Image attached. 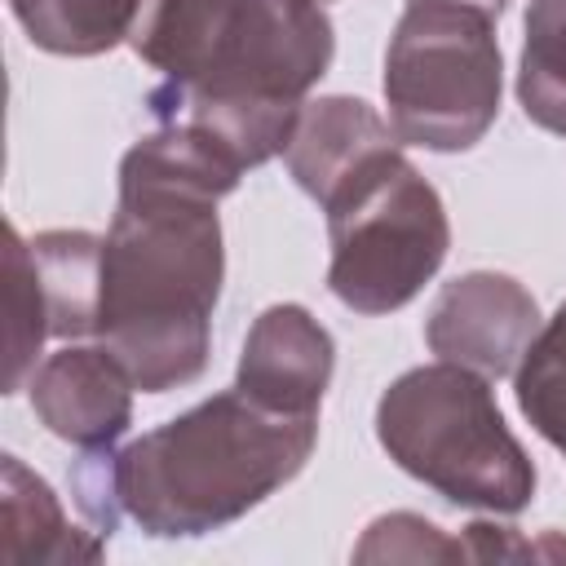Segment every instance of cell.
<instances>
[{
	"mask_svg": "<svg viewBox=\"0 0 566 566\" xmlns=\"http://www.w3.org/2000/svg\"><path fill=\"white\" fill-rule=\"evenodd\" d=\"M380 88L402 146L433 155L478 146L504 93L495 18L451 0H411L389 35Z\"/></svg>",
	"mask_w": 566,
	"mask_h": 566,
	"instance_id": "obj_6",
	"label": "cell"
},
{
	"mask_svg": "<svg viewBox=\"0 0 566 566\" xmlns=\"http://www.w3.org/2000/svg\"><path fill=\"white\" fill-rule=\"evenodd\" d=\"M513 394L531 429L566 455V301L526 345L513 371Z\"/></svg>",
	"mask_w": 566,
	"mask_h": 566,
	"instance_id": "obj_17",
	"label": "cell"
},
{
	"mask_svg": "<svg viewBox=\"0 0 566 566\" xmlns=\"http://www.w3.org/2000/svg\"><path fill=\"white\" fill-rule=\"evenodd\" d=\"M4 301H9V327H4V394H18L35 376V358L44 340L53 336L49 327V301L44 283L31 256V239H22L9 226V248H4Z\"/></svg>",
	"mask_w": 566,
	"mask_h": 566,
	"instance_id": "obj_16",
	"label": "cell"
},
{
	"mask_svg": "<svg viewBox=\"0 0 566 566\" xmlns=\"http://www.w3.org/2000/svg\"><path fill=\"white\" fill-rule=\"evenodd\" d=\"M376 438L402 473L460 509L513 517L535 495V464L504 424L491 380L460 363L402 371L376 402Z\"/></svg>",
	"mask_w": 566,
	"mask_h": 566,
	"instance_id": "obj_4",
	"label": "cell"
},
{
	"mask_svg": "<svg viewBox=\"0 0 566 566\" xmlns=\"http://www.w3.org/2000/svg\"><path fill=\"white\" fill-rule=\"evenodd\" d=\"M243 164L195 124H159L119 159V203L102 234L97 336L142 394L195 385L212 354L226 248L217 203Z\"/></svg>",
	"mask_w": 566,
	"mask_h": 566,
	"instance_id": "obj_1",
	"label": "cell"
},
{
	"mask_svg": "<svg viewBox=\"0 0 566 566\" xmlns=\"http://www.w3.org/2000/svg\"><path fill=\"white\" fill-rule=\"evenodd\" d=\"M31 256L49 301V327L57 340L97 336L102 305V234L88 230H40Z\"/></svg>",
	"mask_w": 566,
	"mask_h": 566,
	"instance_id": "obj_13",
	"label": "cell"
},
{
	"mask_svg": "<svg viewBox=\"0 0 566 566\" xmlns=\"http://www.w3.org/2000/svg\"><path fill=\"white\" fill-rule=\"evenodd\" d=\"M522 31L517 102L531 124L566 137V0H531Z\"/></svg>",
	"mask_w": 566,
	"mask_h": 566,
	"instance_id": "obj_15",
	"label": "cell"
},
{
	"mask_svg": "<svg viewBox=\"0 0 566 566\" xmlns=\"http://www.w3.org/2000/svg\"><path fill=\"white\" fill-rule=\"evenodd\" d=\"M234 4L239 0H137L124 44L159 75V84H186L203 66Z\"/></svg>",
	"mask_w": 566,
	"mask_h": 566,
	"instance_id": "obj_12",
	"label": "cell"
},
{
	"mask_svg": "<svg viewBox=\"0 0 566 566\" xmlns=\"http://www.w3.org/2000/svg\"><path fill=\"white\" fill-rule=\"evenodd\" d=\"M332 367H336L332 332L305 305L279 301L252 318L243 336L234 389L283 416H318L323 394L332 385Z\"/></svg>",
	"mask_w": 566,
	"mask_h": 566,
	"instance_id": "obj_9",
	"label": "cell"
},
{
	"mask_svg": "<svg viewBox=\"0 0 566 566\" xmlns=\"http://www.w3.org/2000/svg\"><path fill=\"white\" fill-rule=\"evenodd\" d=\"M0 553L4 562H97L106 539L75 526L53 486L18 455H0Z\"/></svg>",
	"mask_w": 566,
	"mask_h": 566,
	"instance_id": "obj_11",
	"label": "cell"
},
{
	"mask_svg": "<svg viewBox=\"0 0 566 566\" xmlns=\"http://www.w3.org/2000/svg\"><path fill=\"white\" fill-rule=\"evenodd\" d=\"M455 557H464L460 539H447L442 526L416 513H385L354 544V562H455Z\"/></svg>",
	"mask_w": 566,
	"mask_h": 566,
	"instance_id": "obj_18",
	"label": "cell"
},
{
	"mask_svg": "<svg viewBox=\"0 0 566 566\" xmlns=\"http://www.w3.org/2000/svg\"><path fill=\"white\" fill-rule=\"evenodd\" d=\"M27 40L57 57H97L128 40L137 0H9Z\"/></svg>",
	"mask_w": 566,
	"mask_h": 566,
	"instance_id": "obj_14",
	"label": "cell"
},
{
	"mask_svg": "<svg viewBox=\"0 0 566 566\" xmlns=\"http://www.w3.org/2000/svg\"><path fill=\"white\" fill-rule=\"evenodd\" d=\"M327 212V287L354 314H394L442 270L451 221L429 177L398 150H376L323 203Z\"/></svg>",
	"mask_w": 566,
	"mask_h": 566,
	"instance_id": "obj_5",
	"label": "cell"
},
{
	"mask_svg": "<svg viewBox=\"0 0 566 566\" xmlns=\"http://www.w3.org/2000/svg\"><path fill=\"white\" fill-rule=\"evenodd\" d=\"M539 327V301L526 283L500 270H469L442 283V292L433 296V310L424 318V345L447 363L500 380L517 371Z\"/></svg>",
	"mask_w": 566,
	"mask_h": 566,
	"instance_id": "obj_7",
	"label": "cell"
},
{
	"mask_svg": "<svg viewBox=\"0 0 566 566\" xmlns=\"http://www.w3.org/2000/svg\"><path fill=\"white\" fill-rule=\"evenodd\" d=\"M332 53L336 31L323 0H239L203 66L186 84H155L146 111L155 124L203 128L248 172L287 150Z\"/></svg>",
	"mask_w": 566,
	"mask_h": 566,
	"instance_id": "obj_3",
	"label": "cell"
},
{
	"mask_svg": "<svg viewBox=\"0 0 566 566\" xmlns=\"http://www.w3.org/2000/svg\"><path fill=\"white\" fill-rule=\"evenodd\" d=\"M451 4H469V9H482V13H491V18H500L509 0H451Z\"/></svg>",
	"mask_w": 566,
	"mask_h": 566,
	"instance_id": "obj_19",
	"label": "cell"
},
{
	"mask_svg": "<svg viewBox=\"0 0 566 566\" xmlns=\"http://www.w3.org/2000/svg\"><path fill=\"white\" fill-rule=\"evenodd\" d=\"M385 146H402L398 133L363 97L332 93V97L305 102L283 159H287L292 181L323 208L336 195V186L354 177Z\"/></svg>",
	"mask_w": 566,
	"mask_h": 566,
	"instance_id": "obj_10",
	"label": "cell"
},
{
	"mask_svg": "<svg viewBox=\"0 0 566 566\" xmlns=\"http://www.w3.org/2000/svg\"><path fill=\"white\" fill-rule=\"evenodd\" d=\"M318 416H283L221 389L115 451L124 517L155 539H195L248 517L314 455Z\"/></svg>",
	"mask_w": 566,
	"mask_h": 566,
	"instance_id": "obj_2",
	"label": "cell"
},
{
	"mask_svg": "<svg viewBox=\"0 0 566 566\" xmlns=\"http://www.w3.org/2000/svg\"><path fill=\"white\" fill-rule=\"evenodd\" d=\"M27 389L40 424L80 451H106L133 424L137 385L102 340L97 345L66 340L35 367Z\"/></svg>",
	"mask_w": 566,
	"mask_h": 566,
	"instance_id": "obj_8",
	"label": "cell"
}]
</instances>
